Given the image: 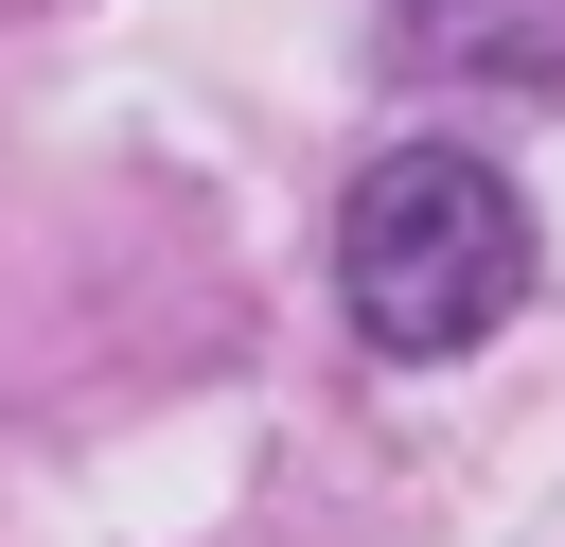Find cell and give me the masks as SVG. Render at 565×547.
I'll list each match as a JSON object with an SVG mask.
<instances>
[{
  "label": "cell",
  "mask_w": 565,
  "mask_h": 547,
  "mask_svg": "<svg viewBox=\"0 0 565 547\" xmlns=\"http://www.w3.org/2000/svg\"><path fill=\"white\" fill-rule=\"evenodd\" d=\"M335 300H353V335L406 353V371L477 353V335L530 300V194H512L477 141H388V159L353 176V212H335Z\"/></svg>",
  "instance_id": "cell-1"
}]
</instances>
